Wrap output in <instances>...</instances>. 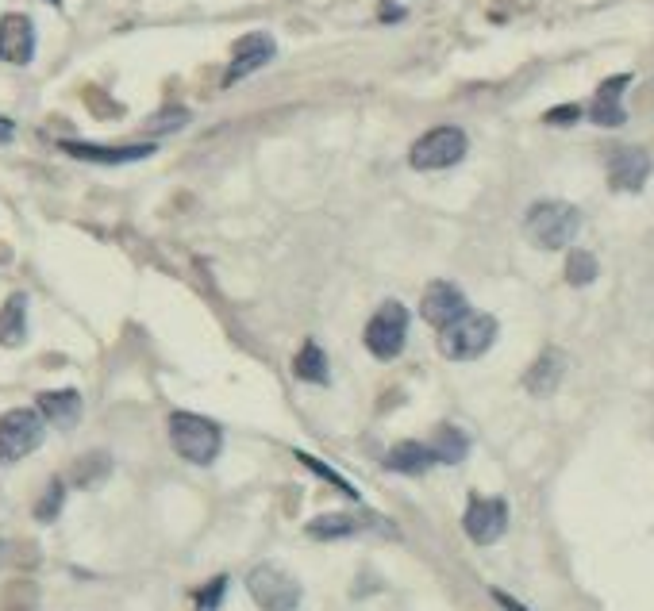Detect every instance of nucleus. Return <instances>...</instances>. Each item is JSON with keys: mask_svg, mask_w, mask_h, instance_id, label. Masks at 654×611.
<instances>
[{"mask_svg": "<svg viewBox=\"0 0 654 611\" xmlns=\"http://www.w3.org/2000/svg\"><path fill=\"white\" fill-rule=\"evenodd\" d=\"M524 231L539 250H562L578 239L581 212L566 200H535L524 216Z\"/></svg>", "mask_w": 654, "mask_h": 611, "instance_id": "obj_1", "label": "nucleus"}, {"mask_svg": "<svg viewBox=\"0 0 654 611\" xmlns=\"http://www.w3.org/2000/svg\"><path fill=\"white\" fill-rule=\"evenodd\" d=\"M493 343H497V319L489 312H466L439 331V350L451 362H474Z\"/></svg>", "mask_w": 654, "mask_h": 611, "instance_id": "obj_2", "label": "nucleus"}, {"mask_svg": "<svg viewBox=\"0 0 654 611\" xmlns=\"http://www.w3.org/2000/svg\"><path fill=\"white\" fill-rule=\"evenodd\" d=\"M170 442L174 450L193 465H212L224 450V435L212 419L193 416V412H174L170 416Z\"/></svg>", "mask_w": 654, "mask_h": 611, "instance_id": "obj_3", "label": "nucleus"}, {"mask_svg": "<svg viewBox=\"0 0 654 611\" xmlns=\"http://www.w3.org/2000/svg\"><path fill=\"white\" fill-rule=\"evenodd\" d=\"M466 150H470V139H466L462 127H431L428 135H420V139L412 143V150H408V166H412V170H424V173L451 170V166H458V162L466 158Z\"/></svg>", "mask_w": 654, "mask_h": 611, "instance_id": "obj_4", "label": "nucleus"}, {"mask_svg": "<svg viewBox=\"0 0 654 611\" xmlns=\"http://www.w3.org/2000/svg\"><path fill=\"white\" fill-rule=\"evenodd\" d=\"M247 592L262 611H297L301 608V581L289 577L281 565H254L247 573Z\"/></svg>", "mask_w": 654, "mask_h": 611, "instance_id": "obj_5", "label": "nucleus"}, {"mask_svg": "<svg viewBox=\"0 0 654 611\" xmlns=\"http://www.w3.org/2000/svg\"><path fill=\"white\" fill-rule=\"evenodd\" d=\"M362 339H366V350L378 362H393L404 350V343H408V308H404L401 300L381 304L378 312L370 316V323H366V335Z\"/></svg>", "mask_w": 654, "mask_h": 611, "instance_id": "obj_6", "label": "nucleus"}, {"mask_svg": "<svg viewBox=\"0 0 654 611\" xmlns=\"http://www.w3.org/2000/svg\"><path fill=\"white\" fill-rule=\"evenodd\" d=\"M39 446H43V416L35 408H12L0 416V462H20Z\"/></svg>", "mask_w": 654, "mask_h": 611, "instance_id": "obj_7", "label": "nucleus"}, {"mask_svg": "<svg viewBox=\"0 0 654 611\" xmlns=\"http://www.w3.org/2000/svg\"><path fill=\"white\" fill-rule=\"evenodd\" d=\"M462 527L478 546H493L508 531V504L501 496H474L466 515H462Z\"/></svg>", "mask_w": 654, "mask_h": 611, "instance_id": "obj_8", "label": "nucleus"}, {"mask_svg": "<svg viewBox=\"0 0 654 611\" xmlns=\"http://www.w3.org/2000/svg\"><path fill=\"white\" fill-rule=\"evenodd\" d=\"M274 54H277V43L266 35V31H251V35H243V39L231 47V66H227V74H224V85L231 89L235 81L258 74L266 62H274Z\"/></svg>", "mask_w": 654, "mask_h": 611, "instance_id": "obj_9", "label": "nucleus"}, {"mask_svg": "<svg viewBox=\"0 0 654 611\" xmlns=\"http://www.w3.org/2000/svg\"><path fill=\"white\" fill-rule=\"evenodd\" d=\"M470 308H466V293L451 285V281H431L424 296H420V316L428 319L435 331H443V327H451L458 316H466Z\"/></svg>", "mask_w": 654, "mask_h": 611, "instance_id": "obj_10", "label": "nucleus"}, {"mask_svg": "<svg viewBox=\"0 0 654 611\" xmlns=\"http://www.w3.org/2000/svg\"><path fill=\"white\" fill-rule=\"evenodd\" d=\"M651 177V154L643 147H620L608 154V185L616 193H639Z\"/></svg>", "mask_w": 654, "mask_h": 611, "instance_id": "obj_11", "label": "nucleus"}, {"mask_svg": "<svg viewBox=\"0 0 654 611\" xmlns=\"http://www.w3.org/2000/svg\"><path fill=\"white\" fill-rule=\"evenodd\" d=\"M35 58V27L24 12H8L0 20V62L27 66Z\"/></svg>", "mask_w": 654, "mask_h": 611, "instance_id": "obj_12", "label": "nucleus"}, {"mask_svg": "<svg viewBox=\"0 0 654 611\" xmlns=\"http://www.w3.org/2000/svg\"><path fill=\"white\" fill-rule=\"evenodd\" d=\"M628 85H631V74L608 77L601 89H597L593 104H589V120L597 123V127H620V123L628 120V112H624V104H620V97H624Z\"/></svg>", "mask_w": 654, "mask_h": 611, "instance_id": "obj_13", "label": "nucleus"}, {"mask_svg": "<svg viewBox=\"0 0 654 611\" xmlns=\"http://www.w3.org/2000/svg\"><path fill=\"white\" fill-rule=\"evenodd\" d=\"M62 150L70 158L81 162H97V166H127V162H143L151 158V143H135V147H97V143H62Z\"/></svg>", "mask_w": 654, "mask_h": 611, "instance_id": "obj_14", "label": "nucleus"}, {"mask_svg": "<svg viewBox=\"0 0 654 611\" xmlns=\"http://www.w3.org/2000/svg\"><path fill=\"white\" fill-rule=\"evenodd\" d=\"M562 373H566V354H562L558 346H547V350L531 362L528 373H524V389H528L531 396H551V392L562 385Z\"/></svg>", "mask_w": 654, "mask_h": 611, "instance_id": "obj_15", "label": "nucleus"}, {"mask_svg": "<svg viewBox=\"0 0 654 611\" xmlns=\"http://www.w3.org/2000/svg\"><path fill=\"white\" fill-rule=\"evenodd\" d=\"M39 416L54 423V427H62V431H70L77 427V419H81V392L77 389H58V392H39Z\"/></svg>", "mask_w": 654, "mask_h": 611, "instance_id": "obj_16", "label": "nucleus"}, {"mask_svg": "<svg viewBox=\"0 0 654 611\" xmlns=\"http://www.w3.org/2000/svg\"><path fill=\"white\" fill-rule=\"evenodd\" d=\"M431 465H435V454H431L428 442H397L389 454H385V469H393V473H404V477H420V473H428Z\"/></svg>", "mask_w": 654, "mask_h": 611, "instance_id": "obj_17", "label": "nucleus"}, {"mask_svg": "<svg viewBox=\"0 0 654 611\" xmlns=\"http://www.w3.org/2000/svg\"><path fill=\"white\" fill-rule=\"evenodd\" d=\"M27 339V296L12 293L0 308V346H20Z\"/></svg>", "mask_w": 654, "mask_h": 611, "instance_id": "obj_18", "label": "nucleus"}, {"mask_svg": "<svg viewBox=\"0 0 654 611\" xmlns=\"http://www.w3.org/2000/svg\"><path fill=\"white\" fill-rule=\"evenodd\" d=\"M428 446H431V454H435V465H458V462H466V454H470L466 431H458L451 423H443Z\"/></svg>", "mask_w": 654, "mask_h": 611, "instance_id": "obj_19", "label": "nucleus"}, {"mask_svg": "<svg viewBox=\"0 0 654 611\" xmlns=\"http://www.w3.org/2000/svg\"><path fill=\"white\" fill-rule=\"evenodd\" d=\"M308 538H320V542H335V538H351L362 531V519L358 515H347V512H327V515H316L308 527Z\"/></svg>", "mask_w": 654, "mask_h": 611, "instance_id": "obj_20", "label": "nucleus"}, {"mask_svg": "<svg viewBox=\"0 0 654 611\" xmlns=\"http://www.w3.org/2000/svg\"><path fill=\"white\" fill-rule=\"evenodd\" d=\"M293 373H297V381H308V385H327V381H331L327 354L308 339V343L301 346V354L293 358Z\"/></svg>", "mask_w": 654, "mask_h": 611, "instance_id": "obj_21", "label": "nucleus"}, {"mask_svg": "<svg viewBox=\"0 0 654 611\" xmlns=\"http://www.w3.org/2000/svg\"><path fill=\"white\" fill-rule=\"evenodd\" d=\"M108 473H112V458H108V454H85V458L74 465V485L93 489V485H101Z\"/></svg>", "mask_w": 654, "mask_h": 611, "instance_id": "obj_22", "label": "nucleus"}, {"mask_svg": "<svg viewBox=\"0 0 654 611\" xmlns=\"http://www.w3.org/2000/svg\"><path fill=\"white\" fill-rule=\"evenodd\" d=\"M597 273H601V266H597V258H593L589 250H574V254L566 258V281H570L574 289L593 285V281H597Z\"/></svg>", "mask_w": 654, "mask_h": 611, "instance_id": "obj_23", "label": "nucleus"}, {"mask_svg": "<svg viewBox=\"0 0 654 611\" xmlns=\"http://www.w3.org/2000/svg\"><path fill=\"white\" fill-rule=\"evenodd\" d=\"M62 500H66V485L54 477L51 485H47V492H43V500L35 504V519H39V523H51V519H58V512H62Z\"/></svg>", "mask_w": 654, "mask_h": 611, "instance_id": "obj_24", "label": "nucleus"}, {"mask_svg": "<svg viewBox=\"0 0 654 611\" xmlns=\"http://www.w3.org/2000/svg\"><path fill=\"white\" fill-rule=\"evenodd\" d=\"M297 462H301V465H308V469H312V473H316V477H324L327 485H335V489L343 492V496H351V500H358V489H354L351 481H343V477H339V473H335V469H331V465H324V462H320V458H312V454H297Z\"/></svg>", "mask_w": 654, "mask_h": 611, "instance_id": "obj_25", "label": "nucleus"}, {"mask_svg": "<svg viewBox=\"0 0 654 611\" xmlns=\"http://www.w3.org/2000/svg\"><path fill=\"white\" fill-rule=\"evenodd\" d=\"M189 123V112L185 108H166V112H158L147 120V131L151 135H162V131H177V127H185Z\"/></svg>", "mask_w": 654, "mask_h": 611, "instance_id": "obj_26", "label": "nucleus"}, {"mask_svg": "<svg viewBox=\"0 0 654 611\" xmlns=\"http://www.w3.org/2000/svg\"><path fill=\"white\" fill-rule=\"evenodd\" d=\"M224 592H227V577L208 581V585L197 592V611H216L220 608V600H224Z\"/></svg>", "mask_w": 654, "mask_h": 611, "instance_id": "obj_27", "label": "nucleus"}, {"mask_svg": "<svg viewBox=\"0 0 654 611\" xmlns=\"http://www.w3.org/2000/svg\"><path fill=\"white\" fill-rule=\"evenodd\" d=\"M581 120V108L578 104H558V108H551L547 116H543V123H551V127H570V123Z\"/></svg>", "mask_w": 654, "mask_h": 611, "instance_id": "obj_28", "label": "nucleus"}, {"mask_svg": "<svg viewBox=\"0 0 654 611\" xmlns=\"http://www.w3.org/2000/svg\"><path fill=\"white\" fill-rule=\"evenodd\" d=\"M493 600H497V604H501L504 611H528L524 604H520V600H516V596H508L504 588H493Z\"/></svg>", "mask_w": 654, "mask_h": 611, "instance_id": "obj_29", "label": "nucleus"}, {"mask_svg": "<svg viewBox=\"0 0 654 611\" xmlns=\"http://www.w3.org/2000/svg\"><path fill=\"white\" fill-rule=\"evenodd\" d=\"M12 135H16V123L0 116V143H12Z\"/></svg>", "mask_w": 654, "mask_h": 611, "instance_id": "obj_30", "label": "nucleus"}, {"mask_svg": "<svg viewBox=\"0 0 654 611\" xmlns=\"http://www.w3.org/2000/svg\"><path fill=\"white\" fill-rule=\"evenodd\" d=\"M404 12L401 8H389V4H385V8H381V20H401Z\"/></svg>", "mask_w": 654, "mask_h": 611, "instance_id": "obj_31", "label": "nucleus"}, {"mask_svg": "<svg viewBox=\"0 0 654 611\" xmlns=\"http://www.w3.org/2000/svg\"><path fill=\"white\" fill-rule=\"evenodd\" d=\"M51 4H54V8H58V4H62V0H51Z\"/></svg>", "mask_w": 654, "mask_h": 611, "instance_id": "obj_32", "label": "nucleus"}]
</instances>
